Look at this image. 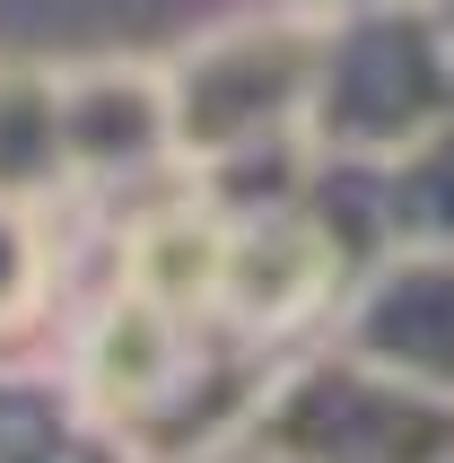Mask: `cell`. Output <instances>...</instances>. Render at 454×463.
I'll use <instances>...</instances> for the list:
<instances>
[{"label": "cell", "mask_w": 454, "mask_h": 463, "mask_svg": "<svg viewBox=\"0 0 454 463\" xmlns=\"http://www.w3.org/2000/svg\"><path fill=\"white\" fill-rule=\"evenodd\" d=\"M35 288V245H26V219L0 210V324L18 315V298Z\"/></svg>", "instance_id": "6da1fadb"}]
</instances>
